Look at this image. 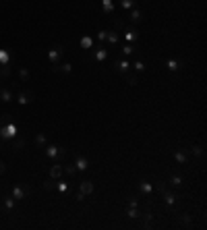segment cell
<instances>
[{"instance_id":"cell-18","label":"cell","mask_w":207,"mask_h":230,"mask_svg":"<svg viewBox=\"0 0 207 230\" xmlns=\"http://www.w3.org/2000/svg\"><path fill=\"white\" fill-rule=\"evenodd\" d=\"M164 199H166L168 205H174V203H176V197H174L172 193H168V191H164Z\"/></svg>"},{"instance_id":"cell-17","label":"cell","mask_w":207,"mask_h":230,"mask_svg":"<svg viewBox=\"0 0 207 230\" xmlns=\"http://www.w3.org/2000/svg\"><path fill=\"white\" fill-rule=\"evenodd\" d=\"M141 216H143V226H145V228H149V226H151L153 214H151V211H147V214H141Z\"/></svg>"},{"instance_id":"cell-38","label":"cell","mask_w":207,"mask_h":230,"mask_svg":"<svg viewBox=\"0 0 207 230\" xmlns=\"http://www.w3.org/2000/svg\"><path fill=\"white\" fill-rule=\"evenodd\" d=\"M2 170H4V164H0V172H2Z\"/></svg>"},{"instance_id":"cell-13","label":"cell","mask_w":207,"mask_h":230,"mask_svg":"<svg viewBox=\"0 0 207 230\" xmlns=\"http://www.w3.org/2000/svg\"><path fill=\"white\" fill-rule=\"evenodd\" d=\"M33 102V93H21L19 95V104H29Z\"/></svg>"},{"instance_id":"cell-19","label":"cell","mask_w":207,"mask_h":230,"mask_svg":"<svg viewBox=\"0 0 207 230\" xmlns=\"http://www.w3.org/2000/svg\"><path fill=\"white\" fill-rule=\"evenodd\" d=\"M174 160H176L178 164H187V155H184L182 151H176V154H174Z\"/></svg>"},{"instance_id":"cell-32","label":"cell","mask_w":207,"mask_h":230,"mask_svg":"<svg viewBox=\"0 0 207 230\" xmlns=\"http://www.w3.org/2000/svg\"><path fill=\"white\" fill-rule=\"evenodd\" d=\"M64 172H66V174H75V170H77V168H75V166H66V168H62Z\"/></svg>"},{"instance_id":"cell-35","label":"cell","mask_w":207,"mask_h":230,"mask_svg":"<svg viewBox=\"0 0 207 230\" xmlns=\"http://www.w3.org/2000/svg\"><path fill=\"white\" fill-rule=\"evenodd\" d=\"M116 27H118V29H124V21L122 19H116Z\"/></svg>"},{"instance_id":"cell-31","label":"cell","mask_w":207,"mask_h":230,"mask_svg":"<svg viewBox=\"0 0 207 230\" xmlns=\"http://www.w3.org/2000/svg\"><path fill=\"white\" fill-rule=\"evenodd\" d=\"M122 52H124V54H133V46H131V44H126V46H124V48H122Z\"/></svg>"},{"instance_id":"cell-3","label":"cell","mask_w":207,"mask_h":230,"mask_svg":"<svg viewBox=\"0 0 207 230\" xmlns=\"http://www.w3.org/2000/svg\"><path fill=\"white\" fill-rule=\"evenodd\" d=\"M137 37H139V31L135 29L133 25L124 27V40H126V42H133V40H137Z\"/></svg>"},{"instance_id":"cell-29","label":"cell","mask_w":207,"mask_h":230,"mask_svg":"<svg viewBox=\"0 0 207 230\" xmlns=\"http://www.w3.org/2000/svg\"><path fill=\"white\" fill-rule=\"evenodd\" d=\"M19 77H21V81H27V79H29V73H27V70H25V69H21Z\"/></svg>"},{"instance_id":"cell-9","label":"cell","mask_w":207,"mask_h":230,"mask_svg":"<svg viewBox=\"0 0 207 230\" xmlns=\"http://www.w3.org/2000/svg\"><path fill=\"white\" fill-rule=\"evenodd\" d=\"M81 193H83V195H89V193H93V185H91L89 180H83V182H81Z\"/></svg>"},{"instance_id":"cell-21","label":"cell","mask_w":207,"mask_h":230,"mask_svg":"<svg viewBox=\"0 0 207 230\" xmlns=\"http://www.w3.org/2000/svg\"><path fill=\"white\" fill-rule=\"evenodd\" d=\"M168 69L170 70H178L180 69V62H178V60H168Z\"/></svg>"},{"instance_id":"cell-2","label":"cell","mask_w":207,"mask_h":230,"mask_svg":"<svg viewBox=\"0 0 207 230\" xmlns=\"http://www.w3.org/2000/svg\"><path fill=\"white\" fill-rule=\"evenodd\" d=\"M46 155H48V158H60V160H62L64 155H66V151L58 149V147H54V145H50V147H46Z\"/></svg>"},{"instance_id":"cell-20","label":"cell","mask_w":207,"mask_h":230,"mask_svg":"<svg viewBox=\"0 0 207 230\" xmlns=\"http://www.w3.org/2000/svg\"><path fill=\"white\" fill-rule=\"evenodd\" d=\"M112 10H114L112 0H104V13H112Z\"/></svg>"},{"instance_id":"cell-30","label":"cell","mask_w":207,"mask_h":230,"mask_svg":"<svg viewBox=\"0 0 207 230\" xmlns=\"http://www.w3.org/2000/svg\"><path fill=\"white\" fill-rule=\"evenodd\" d=\"M6 60H8V52L0 50V62H6Z\"/></svg>"},{"instance_id":"cell-27","label":"cell","mask_w":207,"mask_h":230,"mask_svg":"<svg viewBox=\"0 0 207 230\" xmlns=\"http://www.w3.org/2000/svg\"><path fill=\"white\" fill-rule=\"evenodd\" d=\"M120 4H122L124 8H131V6H135V0H120Z\"/></svg>"},{"instance_id":"cell-37","label":"cell","mask_w":207,"mask_h":230,"mask_svg":"<svg viewBox=\"0 0 207 230\" xmlns=\"http://www.w3.org/2000/svg\"><path fill=\"white\" fill-rule=\"evenodd\" d=\"M135 69H137V70H145V65H143V62H137V65H135Z\"/></svg>"},{"instance_id":"cell-36","label":"cell","mask_w":207,"mask_h":230,"mask_svg":"<svg viewBox=\"0 0 207 230\" xmlns=\"http://www.w3.org/2000/svg\"><path fill=\"white\" fill-rule=\"evenodd\" d=\"M56 189H58V191H62V193H64V191H66V185H64V182H58V185H56Z\"/></svg>"},{"instance_id":"cell-34","label":"cell","mask_w":207,"mask_h":230,"mask_svg":"<svg viewBox=\"0 0 207 230\" xmlns=\"http://www.w3.org/2000/svg\"><path fill=\"white\" fill-rule=\"evenodd\" d=\"M98 37H99V40H106V37H108V31H99V33H98Z\"/></svg>"},{"instance_id":"cell-24","label":"cell","mask_w":207,"mask_h":230,"mask_svg":"<svg viewBox=\"0 0 207 230\" xmlns=\"http://www.w3.org/2000/svg\"><path fill=\"white\" fill-rule=\"evenodd\" d=\"M44 189H46V191H52V189H56V182H54V178H50L48 182H44Z\"/></svg>"},{"instance_id":"cell-16","label":"cell","mask_w":207,"mask_h":230,"mask_svg":"<svg viewBox=\"0 0 207 230\" xmlns=\"http://www.w3.org/2000/svg\"><path fill=\"white\" fill-rule=\"evenodd\" d=\"M13 197H15V199H23V197H25V189L15 187V189H13Z\"/></svg>"},{"instance_id":"cell-22","label":"cell","mask_w":207,"mask_h":230,"mask_svg":"<svg viewBox=\"0 0 207 230\" xmlns=\"http://www.w3.org/2000/svg\"><path fill=\"white\" fill-rule=\"evenodd\" d=\"M81 46H83L85 50H89V48L93 46V42H91V37H83V40H81Z\"/></svg>"},{"instance_id":"cell-8","label":"cell","mask_w":207,"mask_h":230,"mask_svg":"<svg viewBox=\"0 0 207 230\" xmlns=\"http://www.w3.org/2000/svg\"><path fill=\"white\" fill-rule=\"evenodd\" d=\"M124 81H126L128 85H137V83H139L137 75H135V73H131V70H128V73H124Z\"/></svg>"},{"instance_id":"cell-26","label":"cell","mask_w":207,"mask_h":230,"mask_svg":"<svg viewBox=\"0 0 207 230\" xmlns=\"http://www.w3.org/2000/svg\"><path fill=\"white\" fill-rule=\"evenodd\" d=\"M35 145H40V147H42V145H46V137L44 135H37V137H35Z\"/></svg>"},{"instance_id":"cell-15","label":"cell","mask_w":207,"mask_h":230,"mask_svg":"<svg viewBox=\"0 0 207 230\" xmlns=\"http://www.w3.org/2000/svg\"><path fill=\"white\" fill-rule=\"evenodd\" d=\"M95 58H98V60H104V58H106V56H108V50H106V48H102V46H99V48H98V52H95Z\"/></svg>"},{"instance_id":"cell-1","label":"cell","mask_w":207,"mask_h":230,"mask_svg":"<svg viewBox=\"0 0 207 230\" xmlns=\"http://www.w3.org/2000/svg\"><path fill=\"white\" fill-rule=\"evenodd\" d=\"M62 54H64V48L56 46L54 50H50V62H52V65H60V58H62Z\"/></svg>"},{"instance_id":"cell-12","label":"cell","mask_w":207,"mask_h":230,"mask_svg":"<svg viewBox=\"0 0 207 230\" xmlns=\"http://www.w3.org/2000/svg\"><path fill=\"white\" fill-rule=\"evenodd\" d=\"M0 100H2V102H13V91L2 89V91H0Z\"/></svg>"},{"instance_id":"cell-11","label":"cell","mask_w":207,"mask_h":230,"mask_svg":"<svg viewBox=\"0 0 207 230\" xmlns=\"http://www.w3.org/2000/svg\"><path fill=\"white\" fill-rule=\"evenodd\" d=\"M75 168H77V170H87V160H85V158H77Z\"/></svg>"},{"instance_id":"cell-7","label":"cell","mask_w":207,"mask_h":230,"mask_svg":"<svg viewBox=\"0 0 207 230\" xmlns=\"http://www.w3.org/2000/svg\"><path fill=\"white\" fill-rule=\"evenodd\" d=\"M60 176H62V166L60 164H54L52 166V168H50V178H60Z\"/></svg>"},{"instance_id":"cell-5","label":"cell","mask_w":207,"mask_h":230,"mask_svg":"<svg viewBox=\"0 0 207 230\" xmlns=\"http://www.w3.org/2000/svg\"><path fill=\"white\" fill-rule=\"evenodd\" d=\"M114 69L124 75V73H128V70H131V65H128V60H120V62H114Z\"/></svg>"},{"instance_id":"cell-28","label":"cell","mask_w":207,"mask_h":230,"mask_svg":"<svg viewBox=\"0 0 207 230\" xmlns=\"http://www.w3.org/2000/svg\"><path fill=\"white\" fill-rule=\"evenodd\" d=\"M141 191L143 193H151V185L149 182H141Z\"/></svg>"},{"instance_id":"cell-6","label":"cell","mask_w":207,"mask_h":230,"mask_svg":"<svg viewBox=\"0 0 207 230\" xmlns=\"http://www.w3.org/2000/svg\"><path fill=\"white\" fill-rule=\"evenodd\" d=\"M128 19H131V23H141V21L145 19V17H143V13H141V10H139V8H135L133 13L128 15Z\"/></svg>"},{"instance_id":"cell-4","label":"cell","mask_w":207,"mask_h":230,"mask_svg":"<svg viewBox=\"0 0 207 230\" xmlns=\"http://www.w3.org/2000/svg\"><path fill=\"white\" fill-rule=\"evenodd\" d=\"M0 135L4 137V139H8V137H15V135H17V126H15V125H8V126H4V129L0 131Z\"/></svg>"},{"instance_id":"cell-10","label":"cell","mask_w":207,"mask_h":230,"mask_svg":"<svg viewBox=\"0 0 207 230\" xmlns=\"http://www.w3.org/2000/svg\"><path fill=\"white\" fill-rule=\"evenodd\" d=\"M126 216H128V218H139V216H141V211L137 210V205H128Z\"/></svg>"},{"instance_id":"cell-14","label":"cell","mask_w":207,"mask_h":230,"mask_svg":"<svg viewBox=\"0 0 207 230\" xmlns=\"http://www.w3.org/2000/svg\"><path fill=\"white\" fill-rule=\"evenodd\" d=\"M106 40L110 42V44H118V40H120V35L116 33V31H108V37Z\"/></svg>"},{"instance_id":"cell-23","label":"cell","mask_w":207,"mask_h":230,"mask_svg":"<svg viewBox=\"0 0 207 230\" xmlns=\"http://www.w3.org/2000/svg\"><path fill=\"white\" fill-rule=\"evenodd\" d=\"M191 154H195V155H203V145H193V147H191Z\"/></svg>"},{"instance_id":"cell-33","label":"cell","mask_w":207,"mask_h":230,"mask_svg":"<svg viewBox=\"0 0 207 230\" xmlns=\"http://www.w3.org/2000/svg\"><path fill=\"white\" fill-rule=\"evenodd\" d=\"M180 182H182V178H180V176H176V174H174V176H172V185H176V187H178V185H180Z\"/></svg>"},{"instance_id":"cell-25","label":"cell","mask_w":207,"mask_h":230,"mask_svg":"<svg viewBox=\"0 0 207 230\" xmlns=\"http://www.w3.org/2000/svg\"><path fill=\"white\" fill-rule=\"evenodd\" d=\"M4 207H6V210H13V207H15V197H10V199H4Z\"/></svg>"}]
</instances>
